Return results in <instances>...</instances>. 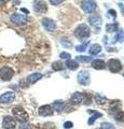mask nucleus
I'll return each mask as SVG.
<instances>
[{
	"label": "nucleus",
	"mask_w": 124,
	"mask_h": 129,
	"mask_svg": "<svg viewBox=\"0 0 124 129\" xmlns=\"http://www.w3.org/2000/svg\"><path fill=\"white\" fill-rule=\"evenodd\" d=\"M12 113H13V115L15 116V118H16L17 120H19L21 123H26L27 120H28V114H27V112L24 110L22 107L13 108Z\"/></svg>",
	"instance_id": "nucleus-1"
},
{
	"label": "nucleus",
	"mask_w": 124,
	"mask_h": 129,
	"mask_svg": "<svg viewBox=\"0 0 124 129\" xmlns=\"http://www.w3.org/2000/svg\"><path fill=\"white\" fill-rule=\"evenodd\" d=\"M75 35L80 39V40H83L87 38L90 36V28L87 27L85 24H81L77 27V29L75 31Z\"/></svg>",
	"instance_id": "nucleus-2"
},
{
	"label": "nucleus",
	"mask_w": 124,
	"mask_h": 129,
	"mask_svg": "<svg viewBox=\"0 0 124 129\" xmlns=\"http://www.w3.org/2000/svg\"><path fill=\"white\" fill-rule=\"evenodd\" d=\"M14 75V70L11 67L5 66L0 69V79L2 81H10Z\"/></svg>",
	"instance_id": "nucleus-3"
},
{
	"label": "nucleus",
	"mask_w": 124,
	"mask_h": 129,
	"mask_svg": "<svg viewBox=\"0 0 124 129\" xmlns=\"http://www.w3.org/2000/svg\"><path fill=\"white\" fill-rule=\"evenodd\" d=\"M78 82L80 85L87 86L90 84V73L87 70H82L78 74Z\"/></svg>",
	"instance_id": "nucleus-4"
},
{
	"label": "nucleus",
	"mask_w": 124,
	"mask_h": 129,
	"mask_svg": "<svg viewBox=\"0 0 124 129\" xmlns=\"http://www.w3.org/2000/svg\"><path fill=\"white\" fill-rule=\"evenodd\" d=\"M81 8L85 13H92L96 8V3L94 0H83L81 3Z\"/></svg>",
	"instance_id": "nucleus-5"
},
{
	"label": "nucleus",
	"mask_w": 124,
	"mask_h": 129,
	"mask_svg": "<svg viewBox=\"0 0 124 129\" xmlns=\"http://www.w3.org/2000/svg\"><path fill=\"white\" fill-rule=\"evenodd\" d=\"M2 127L5 129H14L16 127V120L12 116H5L2 119Z\"/></svg>",
	"instance_id": "nucleus-6"
},
{
	"label": "nucleus",
	"mask_w": 124,
	"mask_h": 129,
	"mask_svg": "<svg viewBox=\"0 0 124 129\" xmlns=\"http://www.w3.org/2000/svg\"><path fill=\"white\" fill-rule=\"evenodd\" d=\"M10 21L15 24V25H24L26 22H27V18L25 15H22V14H18V13H14L11 15L10 17Z\"/></svg>",
	"instance_id": "nucleus-7"
},
{
	"label": "nucleus",
	"mask_w": 124,
	"mask_h": 129,
	"mask_svg": "<svg viewBox=\"0 0 124 129\" xmlns=\"http://www.w3.org/2000/svg\"><path fill=\"white\" fill-rule=\"evenodd\" d=\"M108 68H109V70L111 72L115 73V72H119L121 70L122 64L120 62V60H118V59H110L109 61H108Z\"/></svg>",
	"instance_id": "nucleus-8"
},
{
	"label": "nucleus",
	"mask_w": 124,
	"mask_h": 129,
	"mask_svg": "<svg viewBox=\"0 0 124 129\" xmlns=\"http://www.w3.org/2000/svg\"><path fill=\"white\" fill-rule=\"evenodd\" d=\"M34 10L37 13H45L46 12V5L43 0H35L34 1Z\"/></svg>",
	"instance_id": "nucleus-9"
},
{
	"label": "nucleus",
	"mask_w": 124,
	"mask_h": 129,
	"mask_svg": "<svg viewBox=\"0 0 124 129\" xmlns=\"http://www.w3.org/2000/svg\"><path fill=\"white\" fill-rule=\"evenodd\" d=\"M15 99V94L12 91H8L5 92L0 96V103H3V104H7V103H10L12 102L13 100Z\"/></svg>",
	"instance_id": "nucleus-10"
},
{
	"label": "nucleus",
	"mask_w": 124,
	"mask_h": 129,
	"mask_svg": "<svg viewBox=\"0 0 124 129\" xmlns=\"http://www.w3.org/2000/svg\"><path fill=\"white\" fill-rule=\"evenodd\" d=\"M53 108L51 106H42L39 108V115L40 116H43V117H45V116H51L53 114Z\"/></svg>",
	"instance_id": "nucleus-11"
},
{
	"label": "nucleus",
	"mask_w": 124,
	"mask_h": 129,
	"mask_svg": "<svg viewBox=\"0 0 124 129\" xmlns=\"http://www.w3.org/2000/svg\"><path fill=\"white\" fill-rule=\"evenodd\" d=\"M42 25L45 28L47 31H54L55 27H56V24L54 21H52L51 18H43L42 19Z\"/></svg>",
	"instance_id": "nucleus-12"
},
{
	"label": "nucleus",
	"mask_w": 124,
	"mask_h": 129,
	"mask_svg": "<svg viewBox=\"0 0 124 129\" xmlns=\"http://www.w3.org/2000/svg\"><path fill=\"white\" fill-rule=\"evenodd\" d=\"M84 95L80 94V92H75V94L71 96V102H72L73 104H80L82 103L83 101H84Z\"/></svg>",
	"instance_id": "nucleus-13"
},
{
	"label": "nucleus",
	"mask_w": 124,
	"mask_h": 129,
	"mask_svg": "<svg viewBox=\"0 0 124 129\" xmlns=\"http://www.w3.org/2000/svg\"><path fill=\"white\" fill-rule=\"evenodd\" d=\"M92 66H93V68H95V69L97 70H103L106 68V63L104 60H101V59H96V60H93L92 61Z\"/></svg>",
	"instance_id": "nucleus-14"
},
{
	"label": "nucleus",
	"mask_w": 124,
	"mask_h": 129,
	"mask_svg": "<svg viewBox=\"0 0 124 129\" xmlns=\"http://www.w3.org/2000/svg\"><path fill=\"white\" fill-rule=\"evenodd\" d=\"M89 113H91V114H93V116H91L90 119H89V125H92V124H94V122L97 118L99 117H102L103 114L102 113H99V112H96L94 110H89Z\"/></svg>",
	"instance_id": "nucleus-15"
},
{
	"label": "nucleus",
	"mask_w": 124,
	"mask_h": 129,
	"mask_svg": "<svg viewBox=\"0 0 124 129\" xmlns=\"http://www.w3.org/2000/svg\"><path fill=\"white\" fill-rule=\"evenodd\" d=\"M90 23L95 27H99L102 25V18L98 15H93L90 17Z\"/></svg>",
	"instance_id": "nucleus-16"
},
{
	"label": "nucleus",
	"mask_w": 124,
	"mask_h": 129,
	"mask_svg": "<svg viewBox=\"0 0 124 129\" xmlns=\"http://www.w3.org/2000/svg\"><path fill=\"white\" fill-rule=\"evenodd\" d=\"M41 78H42L41 73H31L30 75L27 76V81H28L30 84H34V83L37 82V81H39Z\"/></svg>",
	"instance_id": "nucleus-17"
},
{
	"label": "nucleus",
	"mask_w": 124,
	"mask_h": 129,
	"mask_svg": "<svg viewBox=\"0 0 124 129\" xmlns=\"http://www.w3.org/2000/svg\"><path fill=\"white\" fill-rule=\"evenodd\" d=\"M66 66L67 68H69L70 70H77L79 68V63L76 61V60H72V59H69L68 61L66 62Z\"/></svg>",
	"instance_id": "nucleus-18"
},
{
	"label": "nucleus",
	"mask_w": 124,
	"mask_h": 129,
	"mask_svg": "<svg viewBox=\"0 0 124 129\" xmlns=\"http://www.w3.org/2000/svg\"><path fill=\"white\" fill-rule=\"evenodd\" d=\"M53 107L55 109V111L62 112L64 109H65V102H63V101H55L53 103Z\"/></svg>",
	"instance_id": "nucleus-19"
},
{
	"label": "nucleus",
	"mask_w": 124,
	"mask_h": 129,
	"mask_svg": "<svg viewBox=\"0 0 124 129\" xmlns=\"http://www.w3.org/2000/svg\"><path fill=\"white\" fill-rule=\"evenodd\" d=\"M101 51H102L101 45H99V44H94V45H92L91 48H90V54L91 55H96V54H98Z\"/></svg>",
	"instance_id": "nucleus-20"
},
{
	"label": "nucleus",
	"mask_w": 124,
	"mask_h": 129,
	"mask_svg": "<svg viewBox=\"0 0 124 129\" xmlns=\"http://www.w3.org/2000/svg\"><path fill=\"white\" fill-rule=\"evenodd\" d=\"M52 67H53V69H54V70H56V71L63 70L64 68H65V66H64L62 62H59V61H55L53 64H52Z\"/></svg>",
	"instance_id": "nucleus-21"
},
{
	"label": "nucleus",
	"mask_w": 124,
	"mask_h": 129,
	"mask_svg": "<svg viewBox=\"0 0 124 129\" xmlns=\"http://www.w3.org/2000/svg\"><path fill=\"white\" fill-rule=\"evenodd\" d=\"M106 29H107L108 32H109V31H114V30L118 29V25H117V24H108L107 27H106Z\"/></svg>",
	"instance_id": "nucleus-22"
},
{
	"label": "nucleus",
	"mask_w": 124,
	"mask_h": 129,
	"mask_svg": "<svg viewBox=\"0 0 124 129\" xmlns=\"http://www.w3.org/2000/svg\"><path fill=\"white\" fill-rule=\"evenodd\" d=\"M101 129H115V127L111 123H103Z\"/></svg>",
	"instance_id": "nucleus-23"
},
{
	"label": "nucleus",
	"mask_w": 124,
	"mask_h": 129,
	"mask_svg": "<svg viewBox=\"0 0 124 129\" xmlns=\"http://www.w3.org/2000/svg\"><path fill=\"white\" fill-rule=\"evenodd\" d=\"M95 99H96V102H97L98 104H104L105 102H107V99L106 98H104V97H101L99 95H97L95 97Z\"/></svg>",
	"instance_id": "nucleus-24"
},
{
	"label": "nucleus",
	"mask_w": 124,
	"mask_h": 129,
	"mask_svg": "<svg viewBox=\"0 0 124 129\" xmlns=\"http://www.w3.org/2000/svg\"><path fill=\"white\" fill-rule=\"evenodd\" d=\"M115 119H117L118 122H124V113H123V112H119V113H117Z\"/></svg>",
	"instance_id": "nucleus-25"
},
{
	"label": "nucleus",
	"mask_w": 124,
	"mask_h": 129,
	"mask_svg": "<svg viewBox=\"0 0 124 129\" xmlns=\"http://www.w3.org/2000/svg\"><path fill=\"white\" fill-rule=\"evenodd\" d=\"M78 59L80 61H83V62H90L92 61V57H85V56H79Z\"/></svg>",
	"instance_id": "nucleus-26"
},
{
	"label": "nucleus",
	"mask_w": 124,
	"mask_h": 129,
	"mask_svg": "<svg viewBox=\"0 0 124 129\" xmlns=\"http://www.w3.org/2000/svg\"><path fill=\"white\" fill-rule=\"evenodd\" d=\"M119 39V41H123L124 39V32L123 31H120L119 35H117V40Z\"/></svg>",
	"instance_id": "nucleus-27"
},
{
	"label": "nucleus",
	"mask_w": 124,
	"mask_h": 129,
	"mask_svg": "<svg viewBox=\"0 0 124 129\" xmlns=\"http://www.w3.org/2000/svg\"><path fill=\"white\" fill-rule=\"evenodd\" d=\"M64 0H50V2H51V5H54V6H56V5H59L61 2H63Z\"/></svg>",
	"instance_id": "nucleus-28"
},
{
	"label": "nucleus",
	"mask_w": 124,
	"mask_h": 129,
	"mask_svg": "<svg viewBox=\"0 0 124 129\" xmlns=\"http://www.w3.org/2000/svg\"><path fill=\"white\" fill-rule=\"evenodd\" d=\"M70 57V55L68 54V53H65V52H63V53H61V58H69Z\"/></svg>",
	"instance_id": "nucleus-29"
},
{
	"label": "nucleus",
	"mask_w": 124,
	"mask_h": 129,
	"mask_svg": "<svg viewBox=\"0 0 124 129\" xmlns=\"http://www.w3.org/2000/svg\"><path fill=\"white\" fill-rule=\"evenodd\" d=\"M64 127L65 128H71L72 127V123L71 122H66L65 124H64Z\"/></svg>",
	"instance_id": "nucleus-30"
},
{
	"label": "nucleus",
	"mask_w": 124,
	"mask_h": 129,
	"mask_svg": "<svg viewBox=\"0 0 124 129\" xmlns=\"http://www.w3.org/2000/svg\"><path fill=\"white\" fill-rule=\"evenodd\" d=\"M85 50V46L84 45H80V46H77V51L78 52H82Z\"/></svg>",
	"instance_id": "nucleus-31"
},
{
	"label": "nucleus",
	"mask_w": 124,
	"mask_h": 129,
	"mask_svg": "<svg viewBox=\"0 0 124 129\" xmlns=\"http://www.w3.org/2000/svg\"><path fill=\"white\" fill-rule=\"evenodd\" d=\"M119 7L121 8V10H122V14H123V16H124V6L122 5V3H120V5H119Z\"/></svg>",
	"instance_id": "nucleus-32"
},
{
	"label": "nucleus",
	"mask_w": 124,
	"mask_h": 129,
	"mask_svg": "<svg viewBox=\"0 0 124 129\" xmlns=\"http://www.w3.org/2000/svg\"><path fill=\"white\" fill-rule=\"evenodd\" d=\"M3 1H5V0H0V5H2Z\"/></svg>",
	"instance_id": "nucleus-33"
},
{
	"label": "nucleus",
	"mask_w": 124,
	"mask_h": 129,
	"mask_svg": "<svg viewBox=\"0 0 124 129\" xmlns=\"http://www.w3.org/2000/svg\"><path fill=\"white\" fill-rule=\"evenodd\" d=\"M123 75H124V74H123Z\"/></svg>",
	"instance_id": "nucleus-34"
}]
</instances>
